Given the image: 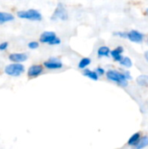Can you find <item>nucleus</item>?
Wrapping results in <instances>:
<instances>
[{
  "label": "nucleus",
  "instance_id": "nucleus-11",
  "mask_svg": "<svg viewBox=\"0 0 148 149\" xmlns=\"http://www.w3.org/2000/svg\"><path fill=\"white\" fill-rule=\"evenodd\" d=\"M83 75L86 76L87 78H89L90 79L94 80V81H97L99 79V77L96 71H92L89 69H84Z\"/></svg>",
  "mask_w": 148,
  "mask_h": 149
},
{
  "label": "nucleus",
  "instance_id": "nucleus-16",
  "mask_svg": "<svg viewBox=\"0 0 148 149\" xmlns=\"http://www.w3.org/2000/svg\"><path fill=\"white\" fill-rule=\"evenodd\" d=\"M140 133H135V134H133L131 137H130V139L128 140V145L129 146H133V147H134L137 143H138V141H139V140L140 139Z\"/></svg>",
  "mask_w": 148,
  "mask_h": 149
},
{
  "label": "nucleus",
  "instance_id": "nucleus-7",
  "mask_svg": "<svg viewBox=\"0 0 148 149\" xmlns=\"http://www.w3.org/2000/svg\"><path fill=\"white\" fill-rule=\"evenodd\" d=\"M44 65L45 68L47 69H51V70H56V69H60L63 67V64L62 62L56 58H51L50 59H48L47 61H45L44 63Z\"/></svg>",
  "mask_w": 148,
  "mask_h": 149
},
{
  "label": "nucleus",
  "instance_id": "nucleus-14",
  "mask_svg": "<svg viewBox=\"0 0 148 149\" xmlns=\"http://www.w3.org/2000/svg\"><path fill=\"white\" fill-rule=\"evenodd\" d=\"M111 55V50L108 46L103 45L98 49V56L99 57H108Z\"/></svg>",
  "mask_w": 148,
  "mask_h": 149
},
{
  "label": "nucleus",
  "instance_id": "nucleus-12",
  "mask_svg": "<svg viewBox=\"0 0 148 149\" xmlns=\"http://www.w3.org/2000/svg\"><path fill=\"white\" fill-rule=\"evenodd\" d=\"M148 146V136L145 135L140 137V139L139 140L138 143L134 146V148L136 149H142L147 148Z\"/></svg>",
  "mask_w": 148,
  "mask_h": 149
},
{
  "label": "nucleus",
  "instance_id": "nucleus-6",
  "mask_svg": "<svg viewBox=\"0 0 148 149\" xmlns=\"http://www.w3.org/2000/svg\"><path fill=\"white\" fill-rule=\"evenodd\" d=\"M127 38L133 43H142L144 40V35L136 30H132L127 32Z\"/></svg>",
  "mask_w": 148,
  "mask_h": 149
},
{
  "label": "nucleus",
  "instance_id": "nucleus-2",
  "mask_svg": "<svg viewBox=\"0 0 148 149\" xmlns=\"http://www.w3.org/2000/svg\"><path fill=\"white\" fill-rule=\"evenodd\" d=\"M17 17L24 19H28L31 21H40L42 19L41 13L34 9H30L27 10H20L17 12Z\"/></svg>",
  "mask_w": 148,
  "mask_h": 149
},
{
  "label": "nucleus",
  "instance_id": "nucleus-25",
  "mask_svg": "<svg viewBox=\"0 0 148 149\" xmlns=\"http://www.w3.org/2000/svg\"><path fill=\"white\" fill-rule=\"evenodd\" d=\"M147 43H148V39H147Z\"/></svg>",
  "mask_w": 148,
  "mask_h": 149
},
{
  "label": "nucleus",
  "instance_id": "nucleus-24",
  "mask_svg": "<svg viewBox=\"0 0 148 149\" xmlns=\"http://www.w3.org/2000/svg\"><path fill=\"white\" fill-rule=\"evenodd\" d=\"M146 14H147L148 15V8L147 9V10H146Z\"/></svg>",
  "mask_w": 148,
  "mask_h": 149
},
{
  "label": "nucleus",
  "instance_id": "nucleus-13",
  "mask_svg": "<svg viewBox=\"0 0 148 149\" xmlns=\"http://www.w3.org/2000/svg\"><path fill=\"white\" fill-rule=\"evenodd\" d=\"M13 19H14V17L12 14L7 13V12H0V24H4L6 22L12 21Z\"/></svg>",
  "mask_w": 148,
  "mask_h": 149
},
{
  "label": "nucleus",
  "instance_id": "nucleus-19",
  "mask_svg": "<svg viewBox=\"0 0 148 149\" xmlns=\"http://www.w3.org/2000/svg\"><path fill=\"white\" fill-rule=\"evenodd\" d=\"M39 46V44L36 41H31L28 44V47L31 50H34V49H37L38 47Z\"/></svg>",
  "mask_w": 148,
  "mask_h": 149
},
{
  "label": "nucleus",
  "instance_id": "nucleus-9",
  "mask_svg": "<svg viewBox=\"0 0 148 149\" xmlns=\"http://www.w3.org/2000/svg\"><path fill=\"white\" fill-rule=\"evenodd\" d=\"M123 52H124L123 47L122 46H118L115 49H113V51H111V56L113 57L114 61L120 62L123 58V57H122Z\"/></svg>",
  "mask_w": 148,
  "mask_h": 149
},
{
  "label": "nucleus",
  "instance_id": "nucleus-20",
  "mask_svg": "<svg viewBox=\"0 0 148 149\" xmlns=\"http://www.w3.org/2000/svg\"><path fill=\"white\" fill-rule=\"evenodd\" d=\"M115 35H117L118 37L122 38H127V32H126V31H119V32H116Z\"/></svg>",
  "mask_w": 148,
  "mask_h": 149
},
{
  "label": "nucleus",
  "instance_id": "nucleus-1",
  "mask_svg": "<svg viewBox=\"0 0 148 149\" xmlns=\"http://www.w3.org/2000/svg\"><path fill=\"white\" fill-rule=\"evenodd\" d=\"M106 75L107 79L117 83L122 87H126L128 85V79H126L123 72H120L117 70H109L106 72Z\"/></svg>",
  "mask_w": 148,
  "mask_h": 149
},
{
  "label": "nucleus",
  "instance_id": "nucleus-21",
  "mask_svg": "<svg viewBox=\"0 0 148 149\" xmlns=\"http://www.w3.org/2000/svg\"><path fill=\"white\" fill-rule=\"evenodd\" d=\"M95 71H96L97 73L99 74V76H102V75H104V74L106 73V71H105L102 67H98Z\"/></svg>",
  "mask_w": 148,
  "mask_h": 149
},
{
  "label": "nucleus",
  "instance_id": "nucleus-15",
  "mask_svg": "<svg viewBox=\"0 0 148 149\" xmlns=\"http://www.w3.org/2000/svg\"><path fill=\"white\" fill-rule=\"evenodd\" d=\"M136 82L139 86L148 87V75H140L136 79Z\"/></svg>",
  "mask_w": 148,
  "mask_h": 149
},
{
  "label": "nucleus",
  "instance_id": "nucleus-3",
  "mask_svg": "<svg viewBox=\"0 0 148 149\" xmlns=\"http://www.w3.org/2000/svg\"><path fill=\"white\" fill-rule=\"evenodd\" d=\"M39 40L41 43H46L50 45H56L61 43L59 38H58L53 31H44L41 34Z\"/></svg>",
  "mask_w": 148,
  "mask_h": 149
},
{
  "label": "nucleus",
  "instance_id": "nucleus-22",
  "mask_svg": "<svg viewBox=\"0 0 148 149\" xmlns=\"http://www.w3.org/2000/svg\"><path fill=\"white\" fill-rule=\"evenodd\" d=\"M7 47H8V43L3 42L0 45V51H4V50H6Z\"/></svg>",
  "mask_w": 148,
  "mask_h": 149
},
{
  "label": "nucleus",
  "instance_id": "nucleus-18",
  "mask_svg": "<svg viewBox=\"0 0 148 149\" xmlns=\"http://www.w3.org/2000/svg\"><path fill=\"white\" fill-rule=\"evenodd\" d=\"M120 64L126 68H130L133 65L132 60L129 57H123V58L120 61Z\"/></svg>",
  "mask_w": 148,
  "mask_h": 149
},
{
  "label": "nucleus",
  "instance_id": "nucleus-23",
  "mask_svg": "<svg viewBox=\"0 0 148 149\" xmlns=\"http://www.w3.org/2000/svg\"><path fill=\"white\" fill-rule=\"evenodd\" d=\"M144 57H145V58H146V60L148 62V51L147 52H145V53H144Z\"/></svg>",
  "mask_w": 148,
  "mask_h": 149
},
{
  "label": "nucleus",
  "instance_id": "nucleus-10",
  "mask_svg": "<svg viewBox=\"0 0 148 149\" xmlns=\"http://www.w3.org/2000/svg\"><path fill=\"white\" fill-rule=\"evenodd\" d=\"M28 56L25 53H12L9 56L10 60L15 62V63H21L27 59Z\"/></svg>",
  "mask_w": 148,
  "mask_h": 149
},
{
  "label": "nucleus",
  "instance_id": "nucleus-17",
  "mask_svg": "<svg viewBox=\"0 0 148 149\" xmlns=\"http://www.w3.org/2000/svg\"><path fill=\"white\" fill-rule=\"evenodd\" d=\"M92 63V60H91V58H81L80 59V61L79 62V69H82V70H84V69H85L90 64Z\"/></svg>",
  "mask_w": 148,
  "mask_h": 149
},
{
  "label": "nucleus",
  "instance_id": "nucleus-4",
  "mask_svg": "<svg viewBox=\"0 0 148 149\" xmlns=\"http://www.w3.org/2000/svg\"><path fill=\"white\" fill-rule=\"evenodd\" d=\"M24 72V67L20 63L10 64L4 68V72L7 75L13 76V77H17L21 75Z\"/></svg>",
  "mask_w": 148,
  "mask_h": 149
},
{
  "label": "nucleus",
  "instance_id": "nucleus-8",
  "mask_svg": "<svg viewBox=\"0 0 148 149\" xmlns=\"http://www.w3.org/2000/svg\"><path fill=\"white\" fill-rule=\"evenodd\" d=\"M42 72H43V66L41 65H33L28 69L27 74L30 78H35L39 76Z\"/></svg>",
  "mask_w": 148,
  "mask_h": 149
},
{
  "label": "nucleus",
  "instance_id": "nucleus-5",
  "mask_svg": "<svg viewBox=\"0 0 148 149\" xmlns=\"http://www.w3.org/2000/svg\"><path fill=\"white\" fill-rule=\"evenodd\" d=\"M67 19H68L67 10L64 6V4L59 3L57 5L56 9H55V10L51 16V20L57 21V20H67Z\"/></svg>",
  "mask_w": 148,
  "mask_h": 149
}]
</instances>
